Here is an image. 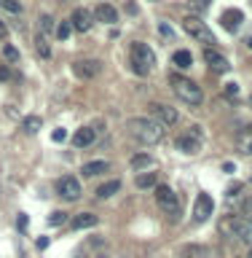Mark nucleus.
I'll list each match as a JSON object with an SVG mask.
<instances>
[{"instance_id":"2","label":"nucleus","mask_w":252,"mask_h":258,"mask_svg":"<svg viewBox=\"0 0 252 258\" xmlns=\"http://www.w3.org/2000/svg\"><path fill=\"white\" fill-rule=\"evenodd\" d=\"M129 56H132V68H134L137 76H148V73L156 68V54H153V48L148 43L134 40V43L129 46Z\"/></svg>"},{"instance_id":"26","label":"nucleus","mask_w":252,"mask_h":258,"mask_svg":"<svg viewBox=\"0 0 252 258\" xmlns=\"http://www.w3.org/2000/svg\"><path fill=\"white\" fill-rule=\"evenodd\" d=\"M35 48H38V54L43 56V59H48V56H51V46H48V38H46V35H40V32H38V38H35Z\"/></svg>"},{"instance_id":"3","label":"nucleus","mask_w":252,"mask_h":258,"mask_svg":"<svg viewBox=\"0 0 252 258\" xmlns=\"http://www.w3.org/2000/svg\"><path fill=\"white\" fill-rule=\"evenodd\" d=\"M217 229H220L223 237H228V239L236 237V239L249 242V245H252V223H247L244 218H239V215H225V218H220Z\"/></svg>"},{"instance_id":"8","label":"nucleus","mask_w":252,"mask_h":258,"mask_svg":"<svg viewBox=\"0 0 252 258\" xmlns=\"http://www.w3.org/2000/svg\"><path fill=\"white\" fill-rule=\"evenodd\" d=\"M212 213H215L212 197H209V194H199L196 202H193V221H196V223H204L207 218H212Z\"/></svg>"},{"instance_id":"35","label":"nucleus","mask_w":252,"mask_h":258,"mask_svg":"<svg viewBox=\"0 0 252 258\" xmlns=\"http://www.w3.org/2000/svg\"><path fill=\"white\" fill-rule=\"evenodd\" d=\"M209 3H212V0H191V6L196 8V11H204V8H209Z\"/></svg>"},{"instance_id":"41","label":"nucleus","mask_w":252,"mask_h":258,"mask_svg":"<svg viewBox=\"0 0 252 258\" xmlns=\"http://www.w3.org/2000/svg\"><path fill=\"white\" fill-rule=\"evenodd\" d=\"M35 245H38V250H46V247H48V237H40Z\"/></svg>"},{"instance_id":"19","label":"nucleus","mask_w":252,"mask_h":258,"mask_svg":"<svg viewBox=\"0 0 252 258\" xmlns=\"http://www.w3.org/2000/svg\"><path fill=\"white\" fill-rule=\"evenodd\" d=\"M129 164H132L134 172H148L153 167V156H148V153H134V156L129 159Z\"/></svg>"},{"instance_id":"17","label":"nucleus","mask_w":252,"mask_h":258,"mask_svg":"<svg viewBox=\"0 0 252 258\" xmlns=\"http://www.w3.org/2000/svg\"><path fill=\"white\" fill-rule=\"evenodd\" d=\"M94 129L92 126H80L75 135H72V145H75V148H86V145H92L94 143Z\"/></svg>"},{"instance_id":"32","label":"nucleus","mask_w":252,"mask_h":258,"mask_svg":"<svg viewBox=\"0 0 252 258\" xmlns=\"http://www.w3.org/2000/svg\"><path fill=\"white\" fill-rule=\"evenodd\" d=\"M158 32H161V35H164V38H169V40H172V38H175V30H172V27H169V24H166V22H161V24H158Z\"/></svg>"},{"instance_id":"45","label":"nucleus","mask_w":252,"mask_h":258,"mask_svg":"<svg viewBox=\"0 0 252 258\" xmlns=\"http://www.w3.org/2000/svg\"><path fill=\"white\" fill-rule=\"evenodd\" d=\"M249 102H252V97H249Z\"/></svg>"},{"instance_id":"43","label":"nucleus","mask_w":252,"mask_h":258,"mask_svg":"<svg viewBox=\"0 0 252 258\" xmlns=\"http://www.w3.org/2000/svg\"><path fill=\"white\" fill-rule=\"evenodd\" d=\"M244 43H247V48H249V51H252V35H249V38L244 40Z\"/></svg>"},{"instance_id":"33","label":"nucleus","mask_w":252,"mask_h":258,"mask_svg":"<svg viewBox=\"0 0 252 258\" xmlns=\"http://www.w3.org/2000/svg\"><path fill=\"white\" fill-rule=\"evenodd\" d=\"M241 215H244V221H247V223H252V199L244 202V207H241Z\"/></svg>"},{"instance_id":"10","label":"nucleus","mask_w":252,"mask_h":258,"mask_svg":"<svg viewBox=\"0 0 252 258\" xmlns=\"http://www.w3.org/2000/svg\"><path fill=\"white\" fill-rule=\"evenodd\" d=\"M56 191H59V197H62V199L75 202V199L80 197V183H78V177H72V175L62 177V180L56 183Z\"/></svg>"},{"instance_id":"44","label":"nucleus","mask_w":252,"mask_h":258,"mask_svg":"<svg viewBox=\"0 0 252 258\" xmlns=\"http://www.w3.org/2000/svg\"><path fill=\"white\" fill-rule=\"evenodd\" d=\"M249 258H252V250H249Z\"/></svg>"},{"instance_id":"34","label":"nucleus","mask_w":252,"mask_h":258,"mask_svg":"<svg viewBox=\"0 0 252 258\" xmlns=\"http://www.w3.org/2000/svg\"><path fill=\"white\" fill-rule=\"evenodd\" d=\"M51 140H54V143L67 140V132H64V129H54V132H51Z\"/></svg>"},{"instance_id":"42","label":"nucleus","mask_w":252,"mask_h":258,"mask_svg":"<svg viewBox=\"0 0 252 258\" xmlns=\"http://www.w3.org/2000/svg\"><path fill=\"white\" fill-rule=\"evenodd\" d=\"M0 38H8V27H6L3 22H0Z\"/></svg>"},{"instance_id":"40","label":"nucleus","mask_w":252,"mask_h":258,"mask_svg":"<svg viewBox=\"0 0 252 258\" xmlns=\"http://www.w3.org/2000/svg\"><path fill=\"white\" fill-rule=\"evenodd\" d=\"M8 78H11V70L3 64V68H0V81H8Z\"/></svg>"},{"instance_id":"31","label":"nucleus","mask_w":252,"mask_h":258,"mask_svg":"<svg viewBox=\"0 0 252 258\" xmlns=\"http://www.w3.org/2000/svg\"><path fill=\"white\" fill-rule=\"evenodd\" d=\"M6 8V11H11V14H19L22 11V6H19V0H3V3H0Z\"/></svg>"},{"instance_id":"38","label":"nucleus","mask_w":252,"mask_h":258,"mask_svg":"<svg viewBox=\"0 0 252 258\" xmlns=\"http://www.w3.org/2000/svg\"><path fill=\"white\" fill-rule=\"evenodd\" d=\"M225 94H228V97H239V86L236 84H225Z\"/></svg>"},{"instance_id":"13","label":"nucleus","mask_w":252,"mask_h":258,"mask_svg":"<svg viewBox=\"0 0 252 258\" xmlns=\"http://www.w3.org/2000/svg\"><path fill=\"white\" fill-rule=\"evenodd\" d=\"M70 24H72V30H78V32H89L94 19H92V14H89L86 8H75L72 16H70Z\"/></svg>"},{"instance_id":"15","label":"nucleus","mask_w":252,"mask_h":258,"mask_svg":"<svg viewBox=\"0 0 252 258\" xmlns=\"http://www.w3.org/2000/svg\"><path fill=\"white\" fill-rule=\"evenodd\" d=\"M94 16H97V22H105V24H116L118 22V11L110 3H100L94 8Z\"/></svg>"},{"instance_id":"28","label":"nucleus","mask_w":252,"mask_h":258,"mask_svg":"<svg viewBox=\"0 0 252 258\" xmlns=\"http://www.w3.org/2000/svg\"><path fill=\"white\" fill-rule=\"evenodd\" d=\"M3 56H6L8 62H19V48L11 46V43H6L3 46Z\"/></svg>"},{"instance_id":"29","label":"nucleus","mask_w":252,"mask_h":258,"mask_svg":"<svg viewBox=\"0 0 252 258\" xmlns=\"http://www.w3.org/2000/svg\"><path fill=\"white\" fill-rule=\"evenodd\" d=\"M64 221H67V213H62V210H54V213L48 215V223L51 226H62Z\"/></svg>"},{"instance_id":"5","label":"nucleus","mask_w":252,"mask_h":258,"mask_svg":"<svg viewBox=\"0 0 252 258\" xmlns=\"http://www.w3.org/2000/svg\"><path fill=\"white\" fill-rule=\"evenodd\" d=\"M183 30L188 32L191 38H196L199 43H204L207 48H215V43H217V40H215V32L209 30L207 24L199 19V16H185V19H183Z\"/></svg>"},{"instance_id":"4","label":"nucleus","mask_w":252,"mask_h":258,"mask_svg":"<svg viewBox=\"0 0 252 258\" xmlns=\"http://www.w3.org/2000/svg\"><path fill=\"white\" fill-rule=\"evenodd\" d=\"M169 81H172L175 94L180 97L183 102H188V105H201V100H204V92H201L199 84H193V81L185 78V76H172Z\"/></svg>"},{"instance_id":"36","label":"nucleus","mask_w":252,"mask_h":258,"mask_svg":"<svg viewBox=\"0 0 252 258\" xmlns=\"http://www.w3.org/2000/svg\"><path fill=\"white\" fill-rule=\"evenodd\" d=\"M124 8H126V11L132 14V16H137V14H140V8H137V3H134V0H126V3H124Z\"/></svg>"},{"instance_id":"46","label":"nucleus","mask_w":252,"mask_h":258,"mask_svg":"<svg viewBox=\"0 0 252 258\" xmlns=\"http://www.w3.org/2000/svg\"><path fill=\"white\" fill-rule=\"evenodd\" d=\"M0 3H3V0H0Z\"/></svg>"},{"instance_id":"22","label":"nucleus","mask_w":252,"mask_h":258,"mask_svg":"<svg viewBox=\"0 0 252 258\" xmlns=\"http://www.w3.org/2000/svg\"><path fill=\"white\" fill-rule=\"evenodd\" d=\"M177 255H180V258H207V247H201V245H183Z\"/></svg>"},{"instance_id":"6","label":"nucleus","mask_w":252,"mask_h":258,"mask_svg":"<svg viewBox=\"0 0 252 258\" xmlns=\"http://www.w3.org/2000/svg\"><path fill=\"white\" fill-rule=\"evenodd\" d=\"M156 202H158V207L166 213V218L180 221V213H183L180 199H177V194L169 188V185H156Z\"/></svg>"},{"instance_id":"23","label":"nucleus","mask_w":252,"mask_h":258,"mask_svg":"<svg viewBox=\"0 0 252 258\" xmlns=\"http://www.w3.org/2000/svg\"><path fill=\"white\" fill-rule=\"evenodd\" d=\"M172 62H175L180 70H188L191 64H193V56H191V51H185V48H180V51H175Z\"/></svg>"},{"instance_id":"16","label":"nucleus","mask_w":252,"mask_h":258,"mask_svg":"<svg viewBox=\"0 0 252 258\" xmlns=\"http://www.w3.org/2000/svg\"><path fill=\"white\" fill-rule=\"evenodd\" d=\"M236 151L244 153V156H249V153H252V124H247L236 135Z\"/></svg>"},{"instance_id":"12","label":"nucleus","mask_w":252,"mask_h":258,"mask_svg":"<svg viewBox=\"0 0 252 258\" xmlns=\"http://www.w3.org/2000/svg\"><path fill=\"white\" fill-rule=\"evenodd\" d=\"M204 59H207V64H209V70H215V73H228L231 70V64H228V59L217 51V48H204Z\"/></svg>"},{"instance_id":"39","label":"nucleus","mask_w":252,"mask_h":258,"mask_svg":"<svg viewBox=\"0 0 252 258\" xmlns=\"http://www.w3.org/2000/svg\"><path fill=\"white\" fill-rule=\"evenodd\" d=\"M16 226H19L22 231L27 229V215H24V213H19V218H16Z\"/></svg>"},{"instance_id":"7","label":"nucleus","mask_w":252,"mask_h":258,"mask_svg":"<svg viewBox=\"0 0 252 258\" xmlns=\"http://www.w3.org/2000/svg\"><path fill=\"white\" fill-rule=\"evenodd\" d=\"M177 151L188 153V156H193V153L201 151V129L199 126H191V132H185L177 137Z\"/></svg>"},{"instance_id":"30","label":"nucleus","mask_w":252,"mask_h":258,"mask_svg":"<svg viewBox=\"0 0 252 258\" xmlns=\"http://www.w3.org/2000/svg\"><path fill=\"white\" fill-rule=\"evenodd\" d=\"M40 30H43V32L56 30V27H54V16H51V14H43V16H40Z\"/></svg>"},{"instance_id":"27","label":"nucleus","mask_w":252,"mask_h":258,"mask_svg":"<svg viewBox=\"0 0 252 258\" xmlns=\"http://www.w3.org/2000/svg\"><path fill=\"white\" fill-rule=\"evenodd\" d=\"M56 38H59V40H67L70 38V32H72V24L70 22H62V24H56Z\"/></svg>"},{"instance_id":"1","label":"nucleus","mask_w":252,"mask_h":258,"mask_svg":"<svg viewBox=\"0 0 252 258\" xmlns=\"http://www.w3.org/2000/svg\"><path fill=\"white\" fill-rule=\"evenodd\" d=\"M126 135L134 137L140 145H156L164 137V126L153 118H129L126 121Z\"/></svg>"},{"instance_id":"37","label":"nucleus","mask_w":252,"mask_h":258,"mask_svg":"<svg viewBox=\"0 0 252 258\" xmlns=\"http://www.w3.org/2000/svg\"><path fill=\"white\" fill-rule=\"evenodd\" d=\"M239 191H241V183H233V185H228V199H233V197H239Z\"/></svg>"},{"instance_id":"18","label":"nucleus","mask_w":252,"mask_h":258,"mask_svg":"<svg viewBox=\"0 0 252 258\" xmlns=\"http://www.w3.org/2000/svg\"><path fill=\"white\" fill-rule=\"evenodd\" d=\"M100 223V218H97L94 213H80V215H75L72 218V229H94V226Z\"/></svg>"},{"instance_id":"14","label":"nucleus","mask_w":252,"mask_h":258,"mask_svg":"<svg viewBox=\"0 0 252 258\" xmlns=\"http://www.w3.org/2000/svg\"><path fill=\"white\" fill-rule=\"evenodd\" d=\"M220 24L228 32H236L241 24H244V14H241L239 8H228V11H223V16H220Z\"/></svg>"},{"instance_id":"25","label":"nucleus","mask_w":252,"mask_h":258,"mask_svg":"<svg viewBox=\"0 0 252 258\" xmlns=\"http://www.w3.org/2000/svg\"><path fill=\"white\" fill-rule=\"evenodd\" d=\"M40 124H43V121H40V116H27V118L22 121V129H24L27 135H35L38 129H40Z\"/></svg>"},{"instance_id":"11","label":"nucleus","mask_w":252,"mask_h":258,"mask_svg":"<svg viewBox=\"0 0 252 258\" xmlns=\"http://www.w3.org/2000/svg\"><path fill=\"white\" fill-rule=\"evenodd\" d=\"M150 113L156 116L153 121H158L161 126H172V124H177V118H180V116H177V110H175V108H169V105H161V102L150 105Z\"/></svg>"},{"instance_id":"24","label":"nucleus","mask_w":252,"mask_h":258,"mask_svg":"<svg viewBox=\"0 0 252 258\" xmlns=\"http://www.w3.org/2000/svg\"><path fill=\"white\" fill-rule=\"evenodd\" d=\"M134 183H137V188H153L156 185V172H140Z\"/></svg>"},{"instance_id":"21","label":"nucleus","mask_w":252,"mask_h":258,"mask_svg":"<svg viewBox=\"0 0 252 258\" xmlns=\"http://www.w3.org/2000/svg\"><path fill=\"white\" fill-rule=\"evenodd\" d=\"M118 191H121V180H108L97 188V199H110L113 194H118Z\"/></svg>"},{"instance_id":"9","label":"nucleus","mask_w":252,"mask_h":258,"mask_svg":"<svg viewBox=\"0 0 252 258\" xmlns=\"http://www.w3.org/2000/svg\"><path fill=\"white\" fill-rule=\"evenodd\" d=\"M72 73H75L78 78H97L102 73V62L100 59H78V62H72Z\"/></svg>"},{"instance_id":"20","label":"nucleus","mask_w":252,"mask_h":258,"mask_svg":"<svg viewBox=\"0 0 252 258\" xmlns=\"http://www.w3.org/2000/svg\"><path fill=\"white\" fill-rule=\"evenodd\" d=\"M110 169V164L108 161H89V164H83V177H94V175H102V172H108Z\"/></svg>"}]
</instances>
